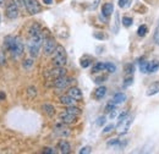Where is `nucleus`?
I'll list each match as a JSON object with an SVG mask.
<instances>
[{
    "label": "nucleus",
    "mask_w": 159,
    "mask_h": 154,
    "mask_svg": "<svg viewBox=\"0 0 159 154\" xmlns=\"http://www.w3.org/2000/svg\"><path fill=\"white\" fill-rule=\"evenodd\" d=\"M132 83H134V78H132V77H127V78L124 81V84H122V86H124V87H129V86H131Z\"/></svg>",
    "instance_id": "2f4dec72"
},
{
    "label": "nucleus",
    "mask_w": 159,
    "mask_h": 154,
    "mask_svg": "<svg viewBox=\"0 0 159 154\" xmlns=\"http://www.w3.org/2000/svg\"><path fill=\"white\" fill-rule=\"evenodd\" d=\"M113 12H114V5H113L111 2H107V4L103 5V7H102V14H103V16L108 17V16H110Z\"/></svg>",
    "instance_id": "ddd939ff"
},
{
    "label": "nucleus",
    "mask_w": 159,
    "mask_h": 154,
    "mask_svg": "<svg viewBox=\"0 0 159 154\" xmlns=\"http://www.w3.org/2000/svg\"><path fill=\"white\" fill-rule=\"evenodd\" d=\"M42 109H43V111L47 114L48 116H54L55 114V108L52 105V104H43V106H42Z\"/></svg>",
    "instance_id": "a211bd4d"
},
{
    "label": "nucleus",
    "mask_w": 159,
    "mask_h": 154,
    "mask_svg": "<svg viewBox=\"0 0 159 154\" xmlns=\"http://www.w3.org/2000/svg\"><path fill=\"white\" fill-rule=\"evenodd\" d=\"M113 31L114 33H118L119 31V14L118 12H115V28H113Z\"/></svg>",
    "instance_id": "7c9ffc66"
},
{
    "label": "nucleus",
    "mask_w": 159,
    "mask_h": 154,
    "mask_svg": "<svg viewBox=\"0 0 159 154\" xmlns=\"http://www.w3.org/2000/svg\"><path fill=\"white\" fill-rule=\"evenodd\" d=\"M99 1H100V0H94V1H93V4L91 5V7H89V9H91V10H96V9H97V6H98V4H99Z\"/></svg>",
    "instance_id": "79ce46f5"
},
{
    "label": "nucleus",
    "mask_w": 159,
    "mask_h": 154,
    "mask_svg": "<svg viewBox=\"0 0 159 154\" xmlns=\"http://www.w3.org/2000/svg\"><path fill=\"white\" fill-rule=\"evenodd\" d=\"M131 124H132V116L127 115L124 120L119 121V124H118V126H116L118 132L121 134V135H122V134H126V132L129 131V129H130Z\"/></svg>",
    "instance_id": "423d86ee"
},
{
    "label": "nucleus",
    "mask_w": 159,
    "mask_h": 154,
    "mask_svg": "<svg viewBox=\"0 0 159 154\" xmlns=\"http://www.w3.org/2000/svg\"><path fill=\"white\" fill-rule=\"evenodd\" d=\"M67 61L66 50L62 45H57L54 53H53V65L54 66H64Z\"/></svg>",
    "instance_id": "7ed1b4c3"
},
{
    "label": "nucleus",
    "mask_w": 159,
    "mask_h": 154,
    "mask_svg": "<svg viewBox=\"0 0 159 154\" xmlns=\"http://www.w3.org/2000/svg\"><path fill=\"white\" fill-rule=\"evenodd\" d=\"M125 100H126V94L119 92V93H116V94L114 96V98H113L111 102H113L115 105H119V104H121V103H124Z\"/></svg>",
    "instance_id": "f3484780"
},
{
    "label": "nucleus",
    "mask_w": 159,
    "mask_h": 154,
    "mask_svg": "<svg viewBox=\"0 0 159 154\" xmlns=\"http://www.w3.org/2000/svg\"><path fill=\"white\" fill-rule=\"evenodd\" d=\"M139 70L142 74H148V61H141L139 62Z\"/></svg>",
    "instance_id": "393cba45"
},
{
    "label": "nucleus",
    "mask_w": 159,
    "mask_h": 154,
    "mask_svg": "<svg viewBox=\"0 0 159 154\" xmlns=\"http://www.w3.org/2000/svg\"><path fill=\"white\" fill-rule=\"evenodd\" d=\"M67 94L69 96H71L74 99H76V100H81L82 99V91L77 88V87H71V88H69V91H67Z\"/></svg>",
    "instance_id": "f8f14e48"
},
{
    "label": "nucleus",
    "mask_w": 159,
    "mask_h": 154,
    "mask_svg": "<svg viewBox=\"0 0 159 154\" xmlns=\"http://www.w3.org/2000/svg\"><path fill=\"white\" fill-rule=\"evenodd\" d=\"M5 1H6V0H0V2H5Z\"/></svg>",
    "instance_id": "de8ad7c7"
},
{
    "label": "nucleus",
    "mask_w": 159,
    "mask_h": 154,
    "mask_svg": "<svg viewBox=\"0 0 159 154\" xmlns=\"http://www.w3.org/2000/svg\"><path fill=\"white\" fill-rule=\"evenodd\" d=\"M130 5V0H119L120 7H127Z\"/></svg>",
    "instance_id": "c9c22d12"
},
{
    "label": "nucleus",
    "mask_w": 159,
    "mask_h": 154,
    "mask_svg": "<svg viewBox=\"0 0 159 154\" xmlns=\"http://www.w3.org/2000/svg\"><path fill=\"white\" fill-rule=\"evenodd\" d=\"M157 93H159V82H154V83H152V84L147 88L146 94L148 97H152V96H156Z\"/></svg>",
    "instance_id": "4468645a"
},
{
    "label": "nucleus",
    "mask_w": 159,
    "mask_h": 154,
    "mask_svg": "<svg viewBox=\"0 0 159 154\" xmlns=\"http://www.w3.org/2000/svg\"><path fill=\"white\" fill-rule=\"evenodd\" d=\"M147 32H148V27L146 25H141L139 27V29H137V34L139 37H144L147 34Z\"/></svg>",
    "instance_id": "5701e85b"
},
{
    "label": "nucleus",
    "mask_w": 159,
    "mask_h": 154,
    "mask_svg": "<svg viewBox=\"0 0 159 154\" xmlns=\"http://www.w3.org/2000/svg\"><path fill=\"white\" fill-rule=\"evenodd\" d=\"M116 115H118V111H116V109H113V110L110 111V114H109V117H110V119H114V117H115Z\"/></svg>",
    "instance_id": "37998d69"
},
{
    "label": "nucleus",
    "mask_w": 159,
    "mask_h": 154,
    "mask_svg": "<svg viewBox=\"0 0 159 154\" xmlns=\"http://www.w3.org/2000/svg\"><path fill=\"white\" fill-rule=\"evenodd\" d=\"M89 65H91V61H89V60H87V59H86V60H81V66H82V67L86 69V67H88Z\"/></svg>",
    "instance_id": "ea45409f"
},
{
    "label": "nucleus",
    "mask_w": 159,
    "mask_h": 154,
    "mask_svg": "<svg viewBox=\"0 0 159 154\" xmlns=\"http://www.w3.org/2000/svg\"><path fill=\"white\" fill-rule=\"evenodd\" d=\"M0 20H1V19H0Z\"/></svg>",
    "instance_id": "09e8293b"
},
{
    "label": "nucleus",
    "mask_w": 159,
    "mask_h": 154,
    "mask_svg": "<svg viewBox=\"0 0 159 154\" xmlns=\"http://www.w3.org/2000/svg\"><path fill=\"white\" fill-rule=\"evenodd\" d=\"M105 70V62H97L93 66V72H99V71H104Z\"/></svg>",
    "instance_id": "b1692460"
},
{
    "label": "nucleus",
    "mask_w": 159,
    "mask_h": 154,
    "mask_svg": "<svg viewBox=\"0 0 159 154\" xmlns=\"http://www.w3.org/2000/svg\"><path fill=\"white\" fill-rule=\"evenodd\" d=\"M57 48V43L54 38L49 37V38H44V42H43V53L44 55H52L54 53Z\"/></svg>",
    "instance_id": "20e7f679"
},
{
    "label": "nucleus",
    "mask_w": 159,
    "mask_h": 154,
    "mask_svg": "<svg viewBox=\"0 0 159 154\" xmlns=\"http://www.w3.org/2000/svg\"><path fill=\"white\" fill-rule=\"evenodd\" d=\"M43 42H44V37H43V33L37 34V36H32L30 38L28 42V49H30V54L34 58L38 55V52H39L40 47L43 45Z\"/></svg>",
    "instance_id": "f03ea898"
},
{
    "label": "nucleus",
    "mask_w": 159,
    "mask_h": 154,
    "mask_svg": "<svg viewBox=\"0 0 159 154\" xmlns=\"http://www.w3.org/2000/svg\"><path fill=\"white\" fill-rule=\"evenodd\" d=\"M28 96L36 97L37 96V89H36L34 87H30V88H28Z\"/></svg>",
    "instance_id": "f704fd0d"
},
{
    "label": "nucleus",
    "mask_w": 159,
    "mask_h": 154,
    "mask_svg": "<svg viewBox=\"0 0 159 154\" xmlns=\"http://www.w3.org/2000/svg\"><path fill=\"white\" fill-rule=\"evenodd\" d=\"M42 33V28L38 23H33L30 28V37L32 36H37V34H40Z\"/></svg>",
    "instance_id": "aec40b11"
},
{
    "label": "nucleus",
    "mask_w": 159,
    "mask_h": 154,
    "mask_svg": "<svg viewBox=\"0 0 159 154\" xmlns=\"http://www.w3.org/2000/svg\"><path fill=\"white\" fill-rule=\"evenodd\" d=\"M122 25H124L125 27H130V26L132 25V19L129 17V16H124V17H122Z\"/></svg>",
    "instance_id": "cd10ccee"
},
{
    "label": "nucleus",
    "mask_w": 159,
    "mask_h": 154,
    "mask_svg": "<svg viewBox=\"0 0 159 154\" xmlns=\"http://www.w3.org/2000/svg\"><path fill=\"white\" fill-rule=\"evenodd\" d=\"M114 127H115V126H114L113 124H110V125L105 126V127H104V130H103V134H109L110 131H113V130H114Z\"/></svg>",
    "instance_id": "473e14b6"
},
{
    "label": "nucleus",
    "mask_w": 159,
    "mask_h": 154,
    "mask_svg": "<svg viewBox=\"0 0 159 154\" xmlns=\"http://www.w3.org/2000/svg\"><path fill=\"white\" fill-rule=\"evenodd\" d=\"M5 14H6V16H7L10 20L16 19V17L19 16V6L16 5V2H15V1H12V2H9V4H7L6 10H5Z\"/></svg>",
    "instance_id": "0eeeda50"
},
{
    "label": "nucleus",
    "mask_w": 159,
    "mask_h": 154,
    "mask_svg": "<svg viewBox=\"0 0 159 154\" xmlns=\"http://www.w3.org/2000/svg\"><path fill=\"white\" fill-rule=\"evenodd\" d=\"M5 93H4V92H0V102H2V100H4V99H5Z\"/></svg>",
    "instance_id": "a18cd8bd"
},
{
    "label": "nucleus",
    "mask_w": 159,
    "mask_h": 154,
    "mask_svg": "<svg viewBox=\"0 0 159 154\" xmlns=\"http://www.w3.org/2000/svg\"><path fill=\"white\" fill-rule=\"evenodd\" d=\"M5 47L14 57H20L23 53V43L19 37L9 36L5 38Z\"/></svg>",
    "instance_id": "f257e3e1"
},
{
    "label": "nucleus",
    "mask_w": 159,
    "mask_h": 154,
    "mask_svg": "<svg viewBox=\"0 0 159 154\" xmlns=\"http://www.w3.org/2000/svg\"><path fill=\"white\" fill-rule=\"evenodd\" d=\"M154 40H156V43H157V44H159V25L157 26L156 32H154Z\"/></svg>",
    "instance_id": "58836bf2"
},
{
    "label": "nucleus",
    "mask_w": 159,
    "mask_h": 154,
    "mask_svg": "<svg viewBox=\"0 0 159 154\" xmlns=\"http://www.w3.org/2000/svg\"><path fill=\"white\" fill-rule=\"evenodd\" d=\"M43 2L45 5H50V4H53V0H43Z\"/></svg>",
    "instance_id": "49530a36"
},
{
    "label": "nucleus",
    "mask_w": 159,
    "mask_h": 154,
    "mask_svg": "<svg viewBox=\"0 0 159 154\" xmlns=\"http://www.w3.org/2000/svg\"><path fill=\"white\" fill-rule=\"evenodd\" d=\"M23 2H25V7L27 9V11L31 15H36V14L40 12V10H42L39 2L37 0H23Z\"/></svg>",
    "instance_id": "39448f33"
},
{
    "label": "nucleus",
    "mask_w": 159,
    "mask_h": 154,
    "mask_svg": "<svg viewBox=\"0 0 159 154\" xmlns=\"http://www.w3.org/2000/svg\"><path fill=\"white\" fill-rule=\"evenodd\" d=\"M93 36H94V38H98V39H104V38H105V36L100 34V33H98V32H96Z\"/></svg>",
    "instance_id": "c03bdc74"
},
{
    "label": "nucleus",
    "mask_w": 159,
    "mask_h": 154,
    "mask_svg": "<svg viewBox=\"0 0 159 154\" xmlns=\"http://www.w3.org/2000/svg\"><path fill=\"white\" fill-rule=\"evenodd\" d=\"M108 146H109V147H110V146H120V141L118 138H114V139H111V141L108 142Z\"/></svg>",
    "instance_id": "4c0bfd02"
},
{
    "label": "nucleus",
    "mask_w": 159,
    "mask_h": 154,
    "mask_svg": "<svg viewBox=\"0 0 159 154\" xmlns=\"http://www.w3.org/2000/svg\"><path fill=\"white\" fill-rule=\"evenodd\" d=\"M80 154H89L92 153V148L89 147V146H86V147H83V148H81L80 149Z\"/></svg>",
    "instance_id": "c85d7f7f"
},
{
    "label": "nucleus",
    "mask_w": 159,
    "mask_h": 154,
    "mask_svg": "<svg viewBox=\"0 0 159 154\" xmlns=\"http://www.w3.org/2000/svg\"><path fill=\"white\" fill-rule=\"evenodd\" d=\"M58 149H59L60 153L67 154V153H70V151H71V146H70V143H69L67 141L61 139L59 143H58Z\"/></svg>",
    "instance_id": "9b49d317"
},
{
    "label": "nucleus",
    "mask_w": 159,
    "mask_h": 154,
    "mask_svg": "<svg viewBox=\"0 0 159 154\" xmlns=\"http://www.w3.org/2000/svg\"><path fill=\"white\" fill-rule=\"evenodd\" d=\"M96 124H97L98 126H103V125L105 124V116H99V117L97 119Z\"/></svg>",
    "instance_id": "72a5a7b5"
},
{
    "label": "nucleus",
    "mask_w": 159,
    "mask_h": 154,
    "mask_svg": "<svg viewBox=\"0 0 159 154\" xmlns=\"http://www.w3.org/2000/svg\"><path fill=\"white\" fill-rule=\"evenodd\" d=\"M66 111L67 113H70V114H74V115L79 116L81 115V113H82V110L77 108V106H75V105H69L67 108H66Z\"/></svg>",
    "instance_id": "4be33fe9"
},
{
    "label": "nucleus",
    "mask_w": 159,
    "mask_h": 154,
    "mask_svg": "<svg viewBox=\"0 0 159 154\" xmlns=\"http://www.w3.org/2000/svg\"><path fill=\"white\" fill-rule=\"evenodd\" d=\"M60 99V103L61 104H64V105H66V106H69V105H75V103L77 102L76 99H74L71 96H61L59 98Z\"/></svg>",
    "instance_id": "2eb2a0df"
},
{
    "label": "nucleus",
    "mask_w": 159,
    "mask_h": 154,
    "mask_svg": "<svg viewBox=\"0 0 159 154\" xmlns=\"http://www.w3.org/2000/svg\"><path fill=\"white\" fill-rule=\"evenodd\" d=\"M127 115H129V111H126V110H125V111H122V113H121V114L119 115L118 120H119V121H121V120H124V119H125V117H126Z\"/></svg>",
    "instance_id": "a19ab883"
},
{
    "label": "nucleus",
    "mask_w": 159,
    "mask_h": 154,
    "mask_svg": "<svg viewBox=\"0 0 159 154\" xmlns=\"http://www.w3.org/2000/svg\"><path fill=\"white\" fill-rule=\"evenodd\" d=\"M105 94H107V88H105L104 86H100V87H98V88L94 91V98H96L97 100H100L102 98H104Z\"/></svg>",
    "instance_id": "dca6fc26"
},
{
    "label": "nucleus",
    "mask_w": 159,
    "mask_h": 154,
    "mask_svg": "<svg viewBox=\"0 0 159 154\" xmlns=\"http://www.w3.org/2000/svg\"><path fill=\"white\" fill-rule=\"evenodd\" d=\"M105 70L109 72H115L116 71V66L111 62H105Z\"/></svg>",
    "instance_id": "bb28decb"
},
{
    "label": "nucleus",
    "mask_w": 159,
    "mask_h": 154,
    "mask_svg": "<svg viewBox=\"0 0 159 154\" xmlns=\"http://www.w3.org/2000/svg\"><path fill=\"white\" fill-rule=\"evenodd\" d=\"M72 81H74V79L70 78V77L61 76V77H58V78L54 79V86H55L58 89H64V88H66Z\"/></svg>",
    "instance_id": "6e6552de"
},
{
    "label": "nucleus",
    "mask_w": 159,
    "mask_h": 154,
    "mask_svg": "<svg viewBox=\"0 0 159 154\" xmlns=\"http://www.w3.org/2000/svg\"><path fill=\"white\" fill-rule=\"evenodd\" d=\"M22 65H23V67H25V69H30V67L33 65V60H32V59H26V60L23 61V64H22Z\"/></svg>",
    "instance_id": "c756f323"
},
{
    "label": "nucleus",
    "mask_w": 159,
    "mask_h": 154,
    "mask_svg": "<svg viewBox=\"0 0 159 154\" xmlns=\"http://www.w3.org/2000/svg\"><path fill=\"white\" fill-rule=\"evenodd\" d=\"M76 119H77V116L74 115V114H70L67 111H64L59 115V120L62 124H72V122L76 121Z\"/></svg>",
    "instance_id": "1a4fd4ad"
},
{
    "label": "nucleus",
    "mask_w": 159,
    "mask_h": 154,
    "mask_svg": "<svg viewBox=\"0 0 159 154\" xmlns=\"http://www.w3.org/2000/svg\"><path fill=\"white\" fill-rule=\"evenodd\" d=\"M43 153H48V154H55L57 153V151L54 149V148H50V147H45L44 149H43Z\"/></svg>",
    "instance_id": "e433bc0d"
},
{
    "label": "nucleus",
    "mask_w": 159,
    "mask_h": 154,
    "mask_svg": "<svg viewBox=\"0 0 159 154\" xmlns=\"http://www.w3.org/2000/svg\"><path fill=\"white\" fill-rule=\"evenodd\" d=\"M65 74H66V70L64 69V66H55V69L49 70L48 76L53 77V78L55 79V78H58V77L65 76Z\"/></svg>",
    "instance_id": "9d476101"
},
{
    "label": "nucleus",
    "mask_w": 159,
    "mask_h": 154,
    "mask_svg": "<svg viewBox=\"0 0 159 154\" xmlns=\"http://www.w3.org/2000/svg\"><path fill=\"white\" fill-rule=\"evenodd\" d=\"M55 132L60 136H69L70 134V131H69V129H66L64 125H55Z\"/></svg>",
    "instance_id": "6ab92c4d"
},
{
    "label": "nucleus",
    "mask_w": 159,
    "mask_h": 154,
    "mask_svg": "<svg viewBox=\"0 0 159 154\" xmlns=\"http://www.w3.org/2000/svg\"><path fill=\"white\" fill-rule=\"evenodd\" d=\"M134 71H135L134 64H127V65L125 66V72H126V75H132Z\"/></svg>",
    "instance_id": "a878e982"
},
{
    "label": "nucleus",
    "mask_w": 159,
    "mask_h": 154,
    "mask_svg": "<svg viewBox=\"0 0 159 154\" xmlns=\"http://www.w3.org/2000/svg\"><path fill=\"white\" fill-rule=\"evenodd\" d=\"M159 70V61L154 60V61H151L148 62V74H153V72H157Z\"/></svg>",
    "instance_id": "412c9836"
}]
</instances>
